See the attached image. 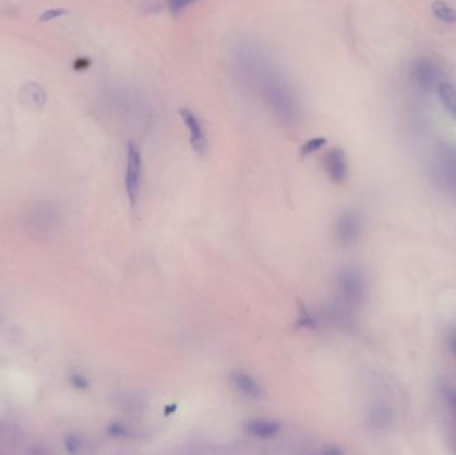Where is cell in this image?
<instances>
[{
    "instance_id": "1",
    "label": "cell",
    "mask_w": 456,
    "mask_h": 455,
    "mask_svg": "<svg viewBox=\"0 0 456 455\" xmlns=\"http://www.w3.org/2000/svg\"><path fill=\"white\" fill-rule=\"evenodd\" d=\"M261 55V54H259ZM261 66H255L252 71L255 73V80L259 84V90L262 89L264 99L268 102V106L272 108L278 119L282 120L285 124L293 126L298 119V104L296 96L291 90V86L283 75L274 65H263L264 59L259 56Z\"/></svg>"
},
{
    "instance_id": "2",
    "label": "cell",
    "mask_w": 456,
    "mask_h": 455,
    "mask_svg": "<svg viewBox=\"0 0 456 455\" xmlns=\"http://www.w3.org/2000/svg\"><path fill=\"white\" fill-rule=\"evenodd\" d=\"M62 214L56 205L42 202L34 205L25 214L24 224L32 235L45 237L58 230Z\"/></svg>"
},
{
    "instance_id": "3",
    "label": "cell",
    "mask_w": 456,
    "mask_h": 455,
    "mask_svg": "<svg viewBox=\"0 0 456 455\" xmlns=\"http://www.w3.org/2000/svg\"><path fill=\"white\" fill-rule=\"evenodd\" d=\"M433 172L437 183L450 194L456 195V145L443 144L437 148Z\"/></svg>"
},
{
    "instance_id": "4",
    "label": "cell",
    "mask_w": 456,
    "mask_h": 455,
    "mask_svg": "<svg viewBox=\"0 0 456 455\" xmlns=\"http://www.w3.org/2000/svg\"><path fill=\"white\" fill-rule=\"evenodd\" d=\"M336 285L341 296L351 305H359L365 295L367 282L357 266H344L336 274Z\"/></svg>"
},
{
    "instance_id": "5",
    "label": "cell",
    "mask_w": 456,
    "mask_h": 455,
    "mask_svg": "<svg viewBox=\"0 0 456 455\" xmlns=\"http://www.w3.org/2000/svg\"><path fill=\"white\" fill-rule=\"evenodd\" d=\"M141 183H142V155L136 144L130 143L127 147L124 185L131 209L136 207L141 194Z\"/></svg>"
},
{
    "instance_id": "6",
    "label": "cell",
    "mask_w": 456,
    "mask_h": 455,
    "mask_svg": "<svg viewBox=\"0 0 456 455\" xmlns=\"http://www.w3.org/2000/svg\"><path fill=\"white\" fill-rule=\"evenodd\" d=\"M363 231V219L355 210H344L335 220V240L343 246H351L359 240Z\"/></svg>"
},
{
    "instance_id": "7",
    "label": "cell",
    "mask_w": 456,
    "mask_h": 455,
    "mask_svg": "<svg viewBox=\"0 0 456 455\" xmlns=\"http://www.w3.org/2000/svg\"><path fill=\"white\" fill-rule=\"evenodd\" d=\"M230 384L235 391L250 399H261L264 390L261 382L244 370H234L230 373Z\"/></svg>"
},
{
    "instance_id": "8",
    "label": "cell",
    "mask_w": 456,
    "mask_h": 455,
    "mask_svg": "<svg viewBox=\"0 0 456 455\" xmlns=\"http://www.w3.org/2000/svg\"><path fill=\"white\" fill-rule=\"evenodd\" d=\"M243 430L256 439H272L282 432L283 426L279 421L271 418H251L244 422Z\"/></svg>"
},
{
    "instance_id": "9",
    "label": "cell",
    "mask_w": 456,
    "mask_h": 455,
    "mask_svg": "<svg viewBox=\"0 0 456 455\" xmlns=\"http://www.w3.org/2000/svg\"><path fill=\"white\" fill-rule=\"evenodd\" d=\"M179 113H180V117L184 121L186 127L189 128L192 150L199 155L206 154L207 137H206V132H204V128H203L200 120L196 117V114H193L189 108H182Z\"/></svg>"
},
{
    "instance_id": "10",
    "label": "cell",
    "mask_w": 456,
    "mask_h": 455,
    "mask_svg": "<svg viewBox=\"0 0 456 455\" xmlns=\"http://www.w3.org/2000/svg\"><path fill=\"white\" fill-rule=\"evenodd\" d=\"M396 422V412L388 405H375L367 412V425L371 430L389 432Z\"/></svg>"
},
{
    "instance_id": "11",
    "label": "cell",
    "mask_w": 456,
    "mask_h": 455,
    "mask_svg": "<svg viewBox=\"0 0 456 455\" xmlns=\"http://www.w3.org/2000/svg\"><path fill=\"white\" fill-rule=\"evenodd\" d=\"M324 167L333 182H344L348 176V163L346 152L341 148H331L324 156Z\"/></svg>"
},
{
    "instance_id": "12",
    "label": "cell",
    "mask_w": 456,
    "mask_h": 455,
    "mask_svg": "<svg viewBox=\"0 0 456 455\" xmlns=\"http://www.w3.org/2000/svg\"><path fill=\"white\" fill-rule=\"evenodd\" d=\"M21 102L23 103L25 107L28 108H35V110H42L47 102V94L36 83H28L24 84L21 89Z\"/></svg>"
},
{
    "instance_id": "13",
    "label": "cell",
    "mask_w": 456,
    "mask_h": 455,
    "mask_svg": "<svg viewBox=\"0 0 456 455\" xmlns=\"http://www.w3.org/2000/svg\"><path fill=\"white\" fill-rule=\"evenodd\" d=\"M413 73L418 84L423 89H431L437 82V70L429 60H419L415 67Z\"/></svg>"
},
{
    "instance_id": "14",
    "label": "cell",
    "mask_w": 456,
    "mask_h": 455,
    "mask_svg": "<svg viewBox=\"0 0 456 455\" xmlns=\"http://www.w3.org/2000/svg\"><path fill=\"white\" fill-rule=\"evenodd\" d=\"M437 94L444 108L456 119V90L447 83L437 84Z\"/></svg>"
},
{
    "instance_id": "15",
    "label": "cell",
    "mask_w": 456,
    "mask_h": 455,
    "mask_svg": "<svg viewBox=\"0 0 456 455\" xmlns=\"http://www.w3.org/2000/svg\"><path fill=\"white\" fill-rule=\"evenodd\" d=\"M432 14L444 23H456V11L443 0H436L431 4Z\"/></svg>"
},
{
    "instance_id": "16",
    "label": "cell",
    "mask_w": 456,
    "mask_h": 455,
    "mask_svg": "<svg viewBox=\"0 0 456 455\" xmlns=\"http://www.w3.org/2000/svg\"><path fill=\"white\" fill-rule=\"evenodd\" d=\"M326 143H327L326 138H312L300 147V155L302 156H309L313 152L319 151L322 147H324Z\"/></svg>"
},
{
    "instance_id": "17",
    "label": "cell",
    "mask_w": 456,
    "mask_h": 455,
    "mask_svg": "<svg viewBox=\"0 0 456 455\" xmlns=\"http://www.w3.org/2000/svg\"><path fill=\"white\" fill-rule=\"evenodd\" d=\"M69 14H70V11L64 10V8H49V10H46V11H43L40 14L39 22L40 23H48V22L56 21L59 18H63V16H66Z\"/></svg>"
},
{
    "instance_id": "18",
    "label": "cell",
    "mask_w": 456,
    "mask_h": 455,
    "mask_svg": "<svg viewBox=\"0 0 456 455\" xmlns=\"http://www.w3.org/2000/svg\"><path fill=\"white\" fill-rule=\"evenodd\" d=\"M167 1L168 10L172 15H179L184 10H187L190 5L200 1V0H166Z\"/></svg>"
},
{
    "instance_id": "19",
    "label": "cell",
    "mask_w": 456,
    "mask_h": 455,
    "mask_svg": "<svg viewBox=\"0 0 456 455\" xmlns=\"http://www.w3.org/2000/svg\"><path fill=\"white\" fill-rule=\"evenodd\" d=\"M298 326L302 329H315L317 326V319L309 310L303 309L298 319Z\"/></svg>"
},
{
    "instance_id": "20",
    "label": "cell",
    "mask_w": 456,
    "mask_h": 455,
    "mask_svg": "<svg viewBox=\"0 0 456 455\" xmlns=\"http://www.w3.org/2000/svg\"><path fill=\"white\" fill-rule=\"evenodd\" d=\"M108 434L111 436H115V438H130L132 436V432L130 430L128 426L123 425V423H111L108 426Z\"/></svg>"
},
{
    "instance_id": "21",
    "label": "cell",
    "mask_w": 456,
    "mask_h": 455,
    "mask_svg": "<svg viewBox=\"0 0 456 455\" xmlns=\"http://www.w3.org/2000/svg\"><path fill=\"white\" fill-rule=\"evenodd\" d=\"M71 384L76 390H80V391H86V390L88 388V381H87V378H84V377H83L82 374H79V373L72 374Z\"/></svg>"
},
{
    "instance_id": "22",
    "label": "cell",
    "mask_w": 456,
    "mask_h": 455,
    "mask_svg": "<svg viewBox=\"0 0 456 455\" xmlns=\"http://www.w3.org/2000/svg\"><path fill=\"white\" fill-rule=\"evenodd\" d=\"M66 447H67V450L71 452V453H77V452L80 450V447H82V441H80V438H77V436H75V435H71V436L66 438Z\"/></svg>"
},
{
    "instance_id": "23",
    "label": "cell",
    "mask_w": 456,
    "mask_h": 455,
    "mask_svg": "<svg viewBox=\"0 0 456 455\" xmlns=\"http://www.w3.org/2000/svg\"><path fill=\"white\" fill-rule=\"evenodd\" d=\"M450 347H451V351L454 353V355L456 357V334L455 336H451V338H450Z\"/></svg>"
},
{
    "instance_id": "24",
    "label": "cell",
    "mask_w": 456,
    "mask_h": 455,
    "mask_svg": "<svg viewBox=\"0 0 456 455\" xmlns=\"http://www.w3.org/2000/svg\"><path fill=\"white\" fill-rule=\"evenodd\" d=\"M453 408H454V411H455V412H456V399H455V402H454V406H453Z\"/></svg>"
}]
</instances>
